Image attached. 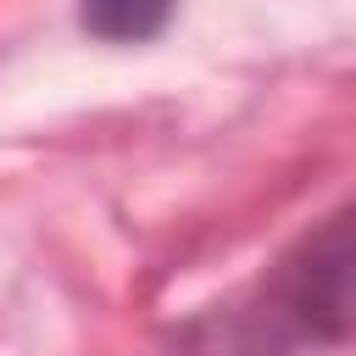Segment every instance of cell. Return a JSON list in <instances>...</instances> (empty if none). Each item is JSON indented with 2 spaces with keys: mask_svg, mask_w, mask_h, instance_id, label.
Here are the masks:
<instances>
[{
  "mask_svg": "<svg viewBox=\"0 0 356 356\" xmlns=\"http://www.w3.org/2000/svg\"><path fill=\"white\" fill-rule=\"evenodd\" d=\"M250 300L289 350L300 339L317 345L356 339V206L300 234Z\"/></svg>",
  "mask_w": 356,
  "mask_h": 356,
  "instance_id": "obj_1",
  "label": "cell"
},
{
  "mask_svg": "<svg viewBox=\"0 0 356 356\" xmlns=\"http://www.w3.org/2000/svg\"><path fill=\"white\" fill-rule=\"evenodd\" d=\"M178 0H78V22L106 44H145L172 22Z\"/></svg>",
  "mask_w": 356,
  "mask_h": 356,
  "instance_id": "obj_2",
  "label": "cell"
}]
</instances>
